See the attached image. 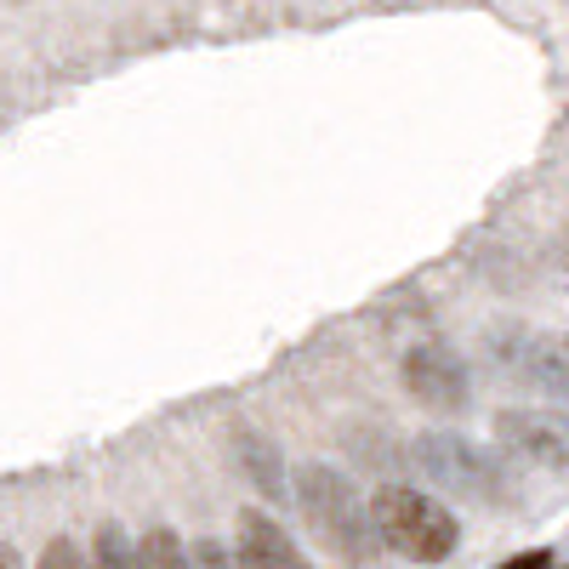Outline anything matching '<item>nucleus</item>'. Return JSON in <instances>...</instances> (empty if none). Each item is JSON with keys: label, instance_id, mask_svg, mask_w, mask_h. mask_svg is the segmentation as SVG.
Here are the masks:
<instances>
[{"label": "nucleus", "instance_id": "nucleus-6", "mask_svg": "<svg viewBox=\"0 0 569 569\" xmlns=\"http://www.w3.org/2000/svg\"><path fill=\"white\" fill-rule=\"evenodd\" d=\"M233 563L240 569H308L302 547L257 507H246L240 525H233Z\"/></svg>", "mask_w": 569, "mask_h": 569}, {"label": "nucleus", "instance_id": "nucleus-10", "mask_svg": "<svg viewBox=\"0 0 569 569\" xmlns=\"http://www.w3.org/2000/svg\"><path fill=\"white\" fill-rule=\"evenodd\" d=\"M91 569H137V541H126L120 525H103L91 541Z\"/></svg>", "mask_w": 569, "mask_h": 569}, {"label": "nucleus", "instance_id": "nucleus-2", "mask_svg": "<svg viewBox=\"0 0 569 569\" xmlns=\"http://www.w3.org/2000/svg\"><path fill=\"white\" fill-rule=\"evenodd\" d=\"M370 525H376V541L388 552L410 558V563H445L456 547H461V525L445 501H433L427 490H410V485H382L370 501Z\"/></svg>", "mask_w": 569, "mask_h": 569}, {"label": "nucleus", "instance_id": "nucleus-11", "mask_svg": "<svg viewBox=\"0 0 569 569\" xmlns=\"http://www.w3.org/2000/svg\"><path fill=\"white\" fill-rule=\"evenodd\" d=\"M34 569H91V563H86V552L69 536H58V541H46V552H40Z\"/></svg>", "mask_w": 569, "mask_h": 569}, {"label": "nucleus", "instance_id": "nucleus-8", "mask_svg": "<svg viewBox=\"0 0 569 569\" xmlns=\"http://www.w3.org/2000/svg\"><path fill=\"white\" fill-rule=\"evenodd\" d=\"M233 461H240V472L268 496V501H279L284 496V472H279V456H273V445L268 439H257V433H233Z\"/></svg>", "mask_w": 569, "mask_h": 569}, {"label": "nucleus", "instance_id": "nucleus-1", "mask_svg": "<svg viewBox=\"0 0 569 569\" xmlns=\"http://www.w3.org/2000/svg\"><path fill=\"white\" fill-rule=\"evenodd\" d=\"M297 507L308 518V530L337 552L342 563L353 569H370L382 541H376V525H370V507L359 501V490L348 485V472L325 467V461H302L297 467Z\"/></svg>", "mask_w": 569, "mask_h": 569}, {"label": "nucleus", "instance_id": "nucleus-3", "mask_svg": "<svg viewBox=\"0 0 569 569\" xmlns=\"http://www.w3.org/2000/svg\"><path fill=\"white\" fill-rule=\"evenodd\" d=\"M416 467L427 479H439V490H456V496H472V501H490V507H512V472L461 433H421L410 445Z\"/></svg>", "mask_w": 569, "mask_h": 569}, {"label": "nucleus", "instance_id": "nucleus-13", "mask_svg": "<svg viewBox=\"0 0 569 569\" xmlns=\"http://www.w3.org/2000/svg\"><path fill=\"white\" fill-rule=\"evenodd\" d=\"M501 569H552V552H541V547H536V552H518V558H507Z\"/></svg>", "mask_w": 569, "mask_h": 569}, {"label": "nucleus", "instance_id": "nucleus-12", "mask_svg": "<svg viewBox=\"0 0 569 569\" xmlns=\"http://www.w3.org/2000/svg\"><path fill=\"white\" fill-rule=\"evenodd\" d=\"M188 569H240V563H233V552L222 547V541H194V547H188Z\"/></svg>", "mask_w": 569, "mask_h": 569}, {"label": "nucleus", "instance_id": "nucleus-7", "mask_svg": "<svg viewBox=\"0 0 569 569\" xmlns=\"http://www.w3.org/2000/svg\"><path fill=\"white\" fill-rule=\"evenodd\" d=\"M496 433H501V445L507 450H518V456H530V461H541V467H569V427L563 421H552V416H536V410H507L501 421H496Z\"/></svg>", "mask_w": 569, "mask_h": 569}, {"label": "nucleus", "instance_id": "nucleus-9", "mask_svg": "<svg viewBox=\"0 0 569 569\" xmlns=\"http://www.w3.org/2000/svg\"><path fill=\"white\" fill-rule=\"evenodd\" d=\"M137 569H188V547L171 530H149L137 541Z\"/></svg>", "mask_w": 569, "mask_h": 569}, {"label": "nucleus", "instance_id": "nucleus-5", "mask_svg": "<svg viewBox=\"0 0 569 569\" xmlns=\"http://www.w3.org/2000/svg\"><path fill=\"white\" fill-rule=\"evenodd\" d=\"M399 376H405L410 399L433 405V410H461V405H467V365H461L450 348H439V342L410 348L405 365H399Z\"/></svg>", "mask_w": 569, "mask_h": 569}, {"label": "nucleus", "instance_id": "nucleus-4", "mask_svg": "<svg viewBox=\"0 0 569 569\" xmlns=\"http://www.w3.org/2000/svg\"><path fill=\"white\" fill-rule=\"evenodd\" d=\"M496 348V365L525 382L536 393H552L569 405V342L563 337H541V330H496L490 337Z\"/></svg>", "mask_w": 569, "mask_h": 569}, {"label": "nucleus", "instance_id": "nucleus-14", "mask_svg": "<svg viewBox=\"0 0 569 569\" xmlns=\"http://www.w3.org/2000/svg\"><path fill=\"white\" fill-rule=\"evenodd\" d=\"M0 569H18V552H12L7 541H0Z\"/></svg>", "mask_w": 569, "mask_h": 569}]
</instances>
